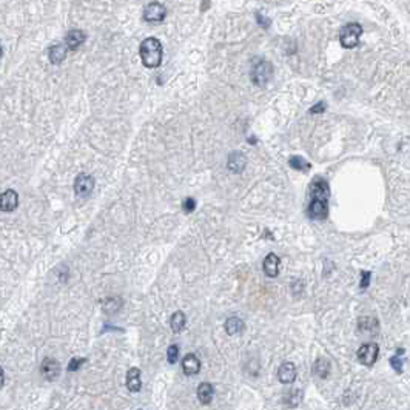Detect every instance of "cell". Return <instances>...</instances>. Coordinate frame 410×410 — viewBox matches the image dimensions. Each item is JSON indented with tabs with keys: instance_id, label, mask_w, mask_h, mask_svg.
I'll return each instance as SVG.
<instances>
[{
	"instance_id": "cell-4",
	"label": "cell",
	"mask_w": 410,
	"mask_h": 410,
	"mask_svg": "<svg viewBox=\"0 0 410 410\" xmlns=\"http://www.w3.org/2000/svg\"><path fill=\"white\" fill-rule=\"evenodd\" d=\"M363 34V28L359 23H349L346 25L343 30H341V34H340V42L344 48L350 50V48H355L358 43H359V37Z\"/></svg>"
},
{
	"instance_id": "cell-1",
	"label": "cell",
	"mask_w": 410,
	"mask_h": 410,
	"mask_svg": "<svg viewBox=\"0 0 410 410\" xmlns=\"http://www.w3.org/2000/svg\"><path fill=\"white\" fill-rule=\"evenodd\" d=\"M329 184L324 179H315L310 184V204L307 208L308 218L311 219H325L329 214Z\"/></svg>"
},
{
	"instance_id": "cell-9",
	"label": "cell",
	"mask_w": 410,
	"mask_h": 410,
	"mask_svg": "<svg viewBox=\"0 0 410 410\" xmlns=\"http://www.w3.org/2000/svg\"><path fill=\"white\" fill-rule=\"evenodd\" d=\"M19 205V196L14 190H7L0 198V210L2 211H14Z\"/></svg>"
},
{
	"instance_id": "cell-21",
	"label": "cell",
	"mask_w": 410,
	"mask_h": 410,
	"mask_svg": "<svg viewBox=\"0 0 410 410\" xmlns=\"http://www.w3.org/2000/svg\"><path fill=\"white\" fill-rule=\"evenodd\" d=\"M359 332L363 333H375L378 332V322L375 318H361L359 319Z\"/></svg>"
},
{
	"instance_id": "cell-18",
	"label": "cell",
	"mask_w": 410,
	"mask_h": 410,
	"mask_svg": "<svg viewBox=\"0 0 410 410\" xmlns=\"http://www.w3.org/2000/svg\"><path fill=\"white\" fill-rule=\"evenodd\" d=\"M48 56H50V60L54 63V65H59L65 60L66 57V48L63 45H53L48 51Z\"/></svg>"
},
{
	"instance_id": "cell-11",
	"label": "cell",
	"mask_w": 410,
	"mask_h": 410,
	"mask_svg": "<svg viewBox=\"0 0 410 410\" xmlns=\"http://www.w3.org/2000/svg\"><path fill=\"white\" fill-rule=\"evenodd\" d=\"M279 258L278 255L275 253H269L264 259V264H262V269H264V273L269 276V278H276L278 273H279Z\"/></svg>"
},
{
	"instance_id": "cell-27",
	"label": "cell",
	"mask_w": 410,
	"mask_h": 410,
	"mask_svg": "<svg viewBox=\"0 0 410 410\" xmlns=\"http://www.w3.org/2000/svg\"><path fill=\"white\" fill-rule=\"evenodd\" d=\"M256 20H258V23H259L261 27H264V28H267V27L270 25V20H269L267 17H264L262 13H258V14H256Z\"/></svg>"
},
{
	"instance_id": "cell-6",
	"label": "cell",
	"mask_w": 410,
	"mask_h": 410,
	"mask_svg": "<svg viewBox=\"0 0 410 410\" xmlns=\"http://www.w3.org/2000/svg\"><path fill=\"white\" fill-rule=\"evenodd\" d=\"M93 188H94V179H93V176L82 173V175H79L76 178V181H74V191H76L77 196H80V198H88L91 195Z\"/></svg>"
},
{
	"instance_id": "cell-13",
	"label": "cell",
	"mask_w": 410,
	"mask_h": 410,
	"mask_svg": "<svg viewBox=\"0 0 410 410\" xmlns=\"http://www.w3.org/2000/svg\"><path fill=\"white\" fill-rule=\"evenodd\" d=\"M245 165H247V159L240 151H233L228 156V170L233 173H240Z\"/></svg>"
},
{
	"instance_id": "cell-5",
	"label": "cell",
	"mask_w": 410,
	"mask_h": 410,
	"mask_svg": "<svg viewBox=\"0 0 410 410\" xmlns=\"http://www.w3.org/2000/svg\"><path fill=\"white\" fill-rule=\"evenodd\" d=\"M378 355H379V347L378 344L375 343H367V344H363L358 350V359L361 364L364 366H373L378 359Z\"/></svg>"
},
{
	"instance_id": "cell-29",
	"label": "cell",
	"mask_w": 410,
	"mask_h": 410,
	"mask_svg": "<svg viewBox=\"0 0 410 410\" xmlns=\"http://www.w3.org/2000/svg\"><path fill=\"white\" fill-rule=\"evenodd\" d=\"M325 110V105H324V102H319L318 105H315V107H311L310 108V113L311 114H316V113H322Z\"/></svg>"
},
{
	"instance_id": "cell-17",
	"label": "cell",
	"mask_w": 410,
	"mask_h": 410,
	"mask_svg": "<svg viewBox=\"0 0 410 410\" xmlns=\"http://www.w3.org/2000/svg\"><path fill=\"white\" fill-rule=\"evenodd\" d=\"M214 396V389L210 382H201L198 387V398L202 404H210Z\"/></svg>"
},
{
	"instance_id": "cell-22",
	"label": "cell",
	"mask_w": 410,
	"mask_h": 410,
	"mask_svg": "<svg viewBox=\"0 0 410 410\" xmlns=\"http://www.w3.org/2000/svg\"><path fill=\"white\" fill-rule=\"evenodd\" d=\"M288 163H290V167L292 168H295V170H299V172H308L310 170V163L304 159V157H301V156H292L290 159H288Z\"/></svg>"
},
{
	"instance_id": "cell-14",
	"label": "cell",
	"mask_w": 410,
	"mask_h": 410,
	"mask_svg": "<svg viewBox=\"0 0 410 410\" xmlns=\"http://www.w3.org/2000/svg\"><path fill=\"white\" fill-rule=\"evenodd\" d=\"M140 370L137 367H133L127 372V387L130 392H139L140 390Z\"/></svg>"
},
{
	"instance_id": "cell-25",
	"label": "cell",
	"mask_w": 410,
	"mask_h": 410,
	"mask_svg": "<svg viewBox=\"0 0 410 410\" xmlns=\"http://www.w3.org/2000/svg\"><path fill=\"white\" fill-rule=\"evenodd\" d=\"M404 353V350L402 349H399L398 350V356H393L392 359H390V363H392V367L398 372V373H402V361H401V355Z\"/></svg>"
},
{
	"instance_id": "cell-16",
	"label": "cell",
	"mask_w": 410,
	"mask_h": 410,
	"mask_svg": "<svg viewBox=\"0 0 410 410\" xmlns=\"http://www.w3.org/2000/svg\"><path fill=\"white\" fill-rule=\"evenodd\" d=\"M224 327H225V332L230 336H233V335H237V333H240L244 330V321L239 319L237 316H231V318H228L225 321Z\"/></svg>"
},
{
	"instance_id": "cell-12",
	"label": "cell",
	"mask_w": 410,
	"mask_h": 410,
	"mask_svg": "<svg viewBox=\"0 0 410 410\" xmlns=\"http://www.w3.org/2000/svg\"><path fill=\"white\" fill-rule=\"evenodd\" d=\"M182 370H184V373L187 376H193V375L199 373V370H201V361H199V358L196 355H193V353L185 355L184 359H182Z\"/></svg>"
},
{
	"instance_id": "cell-26",
	"label": "cell",
	"mask_w": 410,
	"mask_h": 410,
	"mask_svg": "<svg viewBox=\"0 0 410 410\" xmlns=\"http://www.w3.org/2000/svg\"><path fill=\"white\" fill-rule=\"evenodd\" d=\"M196 208V201L193 198H187L184 202H182V210L185 213H193V210Z\"/></svg>"
},
{
	"instance_id": "cell-7",
	"label": "cell",
	"mask_w": 410,
	"mask_h": 410,
	"mask_svg": "<svg viewBox=\"0 0 410 410\" xmlns=\"http://www.w3.org/2000/svg\"><path fill=\"white\" fill-rule=\"evenodd\" d=\"M167 16V10L162 4H157V2H153L150 4L147 8H145V14H143V19L148 22V23H159L165 19Z\"/></svg>"
},
{
	"instance_id": "cell-23",
	"label": "cell",
	"mask_w": 410,
	"mask_h": 410,
	"mask_svg": "<svg viewBox=\"0 0 410 410\" xmlns=\"http://www.w3.org/2000/svg\"><path fill=\"white\" fill-rule=\"evenodd\" d=\"M178 358H179V347H178L176 344H173V346H170V347H168V352H167V359H168V363H170V364H175V363L178 361Z\"/></svg>"
},
{
	"instance_id": "cell-19",
	"label": "cell",
	"mask_w": 410,
	"mask_h": 410,
	"mask_svg": "<svg viewBox=\"0 0 410 410\" xmlns=\"http://www.w3.org/2000/svg\"><path fill=\"white\" fill-rule=\"evenodd\" d=\"M185 324H187V318L182 311H176L173 313L172 319H170V327L175 333H181L184 329H185Z\"/></svg>"
},
{
	"instance_id": "cell-28",
	"label": "cell",
	"mask_w": 410,
	"mask_h": 410,
	"mask_svg": "<svg viewBox=\"0 0 410 410\" xmlns=\"http://www.w3.org/2000/svg\"><path fill=\"white\" fill-rule=\"evenodd\" d=\"M369 282H370V273L369 272H363V281H361V288H367L369 287Z\"/></svg>"
},
{
	"instance_id": "cell-3",
	"label": "cell",
	"mask_w": 410,
	"mask_h": 410,
	"mask_svg": "<svg viewBox=\"0 0 410 410\" xmlns=\"http://www.w3.org/2000/svg\"><path fill=\"white\" fill-rule=\"evenodd\" d=\"M272 63H269L267 60L264 59H259L256 60L253 65H252V69H250V77H252V82L258 87H264L267 82L270 80L272 77Z\"/></svg>"
},
{
	"instance_id": "cell-8",
	"label": "cell",
	"mask_w": 410,
	"mask_h": 410,
	"mask_svg": "<svg viewBox=\"0 0 410 410\" xmlns=\"http://www.w3.org/2000/svg\"><path fill=\"white\" fill-rule=\"evenodd\" d=\"M40 372H42V375H43L45 379L54 381L60 375V366H59V363L54 358H45L43 363H42V366H40Z\"/></svg>"
},
{
	"instance_id": "cell-15",
	"label": "cell",
	"mask_w": 410,
	"mask_h": 410,
	"mask_svg": "<svg viewBox=\"0 0 410 410\" xmlns=\"http://www.w3.org/2000/svg\"><path fill=\"white\" fill-rule=\"evenodd\" d=\"M65 40H66V46L69 50H77L82 43L85 42V34L80 30H73L66 34Z\"/></svg>"
},
{
	"instance_id": "cell-24",
	"label": "cell",
	"mask_w": 410,
	"mask_h": 410,
	"mask_svg": "<svg viewBox=\"0 0 410 410\" xmlns=\"http://www.w3.org/2000/svg\"><path fill=\"white\" fill-rule=\"evenodd\" d=\"M87 363V359L85 358H73L71 361H69V364H68V372H76V370H79L82 366H84Z\"/></svg>"
},
{
	"instance_id": "cell-10",
	"label": "cell",
	"mask_w": 410,
	"mask_h": 410,
	"mask_svg": "<svg viewBox=\"0 0 410 410\" xmlns=\"http://www.w3.org/2000/svg\"><path fill=\"white\" fill-rule=\"evenodd\" d=\"M278 379L282 384H292L296 379V367L293 363H282L278 369Z\"/></svg>"
},
{
	"instance_id": "cell-20",
	"label": "cell",
	"mask_w": 410,
	"mask_h": 410,
	"mask_svg": "<svg viewBox=\"0 0 410 410\" xmlns=\"http://www.w3.org/2000/svg\"><path fill=\"white\" fill-rule=\"evenodd\" d=\"M330 369H332V366L329 361L324 359V358H319L313 366V373L319 378H327L330 373Z\"/></svg>"
},
{
	"instance_id": "cell-2",
	"label": "cell",
	"mask_w": 410,
	"mask_h": 410,
	"mask_svg": "<svg viewBox=\"0 0 410 410\" xmlns=\"http://www.w3.org/2000/svg\"><path fill=\"white\" fill-rule=\"evenodd\" d=\"M142 63L147 68H157L162 62V45L154 37H147L139 48Z\"/></svg>"
}]
</instances>
